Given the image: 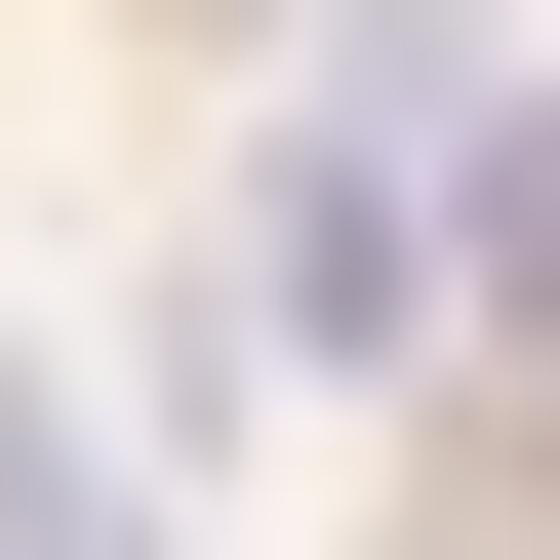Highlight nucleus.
Instances as JSON below:
<instances>
[{
  "label": "nucleus",
  "instance_id": "1",
  "mask_svg": "<svg viewBox=\"0 0 560 560\" xmlns=\"http://www.w3.org/2000/svg\"><path fill=\"white\" fill-rule=\"evenodd\" d=\"M0 560H161V521H120L81 441H40V361H0Z\"/></svg>",
  "mask_w": 560,
  "mask_h": 560
}]
</instances>
